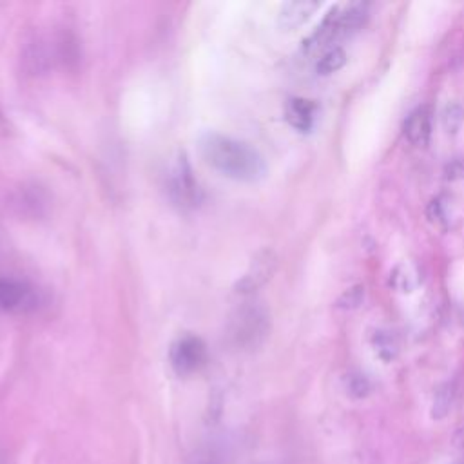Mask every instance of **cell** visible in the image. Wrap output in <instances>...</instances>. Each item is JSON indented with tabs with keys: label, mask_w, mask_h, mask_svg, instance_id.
Instances as JSON below:
<instances>
[{
	"label": "cell",
	"mask_w": 464,
	"mask_h": 464,
	"mask_svg": "<svg viewBox=\"0 0 464 464\" xmlns=\"http://www.w3.org/2000/svg\"><path fill=\"white\" fill-rule=\"evenodd\" d=\"M199 150L212 169L236 181L254 183L263 179L266 174L263 156L241 140L207 132L199 138Z\"/></svg>",
	"instance_id": "1"
},
{
	"label": "cell",
	"mask_w": 464,
	"mask_h": 464,
	"mask_svg": "<svg viewBox=\"0 0 464 464\" xmlns=\"http://www.w3.org/2000/svg\"><path fill=\"white\" fill-rule=\"evenodd\" d=\"M230 337L239 348H257L270 332V315L259 303L239 306L230 319Z\"/></svg>",
	"instance_id": "2"
},
{
	"label": "cell",
	"mask_w": 464,
	"mask_h": 464,
	"mask_svg": "<svg viewBox=\"0 0 464 464\" xmlns=\"http://www.w3.org/2000/svg\"><path fill=\"white\" fill-rule=\"evenodd\" d=\"M167 190L172 203L183 210H190L201 201V188L183 152H178L176 160L170 165V170L167 174Z\"/></svg>",
	"instance_id": "3"
},
{
	"label": "cell",
	"mask_w": 464,
	"mask_h": 464,
	"mask_svg": "<svg viewBox=\"0 0 464 464\" xmlns=\"http://www.w3.org/2000/svg\"><path fill=\"white\" fill-rule=\"evenodd\" d=\"M169 361L172 370L181 375H192L196 373L207 361V346L203 343L201 337L192 335V334H185L179 335L169 350Z\"/></svg>",
	"instance_id": "4"
},
{
	"label": "cell",
	"mask_w": 464,
	"mask_h": 464,
	"mask_svg": "<svg viewBox=\"0 0 464 464\" xmlns=\"http://www.w3.org/2000/svg\"><path fill=\"white\" fill-rule=\"evenodd\" d=\"M36 306L38 292L34 286L14 277L0 279V310L9 314H27L36 310Z\"/></svg>",
	"instance_id": "5"
},
{
	"label": "cell",
	"mask_w": 464,
	"mask_h": 464,
	"mask_svg": "<svg viewBox=\"0 0 464 464\" xmlns=\"http://www.w3.org/2000/svg\"><path fill=\"white\" fill-rule=\"evenodd\" d=\"M276 268H277V256L270 248L257 252L254 256V259L250 261L248 270L236 283V292H239V294L256 292L259 286H263L272 277Z\"/></svg>",
	"instance_id": "6"
},
{
	"label": "cell",
	"mask_w": 464,
	"mask_h": 464,
	"mask_svg": "<svg viewBox=\"0 0 464 464\" xmlns=\"http://www.w3.org/2000/svg\"><path fill=\"white\" fill-rule=\"evenodd\" d=\"M404 136L411 145L426 147L431 136V111L426 105L413 109L404 121Z\"/></svg>",
	"instance_id": "7"
},
{
	"label": "cell",
	"mask_w": 464,
	"mask_h": 464,
	"mask_svg": "<svg viewBox=\"0 0 464 464\" xmlns=\"http://www.w3.org/2000/svg\"><path fill=\"white\" fill-rule=\"evenodd\" d=\"M285 120L299 132H308L315 120V103L306 98H290L285 105Z\"/></svg>",
	"instance_id": "8"
},
{
	"label": "cell",
	"mask_w": 464,
	"mask_h": 464,
	"mask_svg": "<svg viewBox=\"0 0 464 464\" xmlns=\"http://www.w3.org/2000/svg\"><path fill=\"white\" fill-rule=\"evenodd\" d=\"M321 7V2L315 0H295L283 4L279 11V25L286 31H292L299 25H303L317 9Z\"/></svg>",
	"instance_id": "9"
},
{
	"label": "cell",
	"mask_w": 464,
	"mask_h": 464,
	"mask_svg": "<svg viewBox=\"0 0 464 464\" xmlns=\"http://www.w3.org/2000/svg\"><path fill=\"white\" fill-rule=\"evenodd\" d=\"M370 343H372V348H373L375 355L382 362H392L399 353L397 337L390 330H375L370 337Z\"/></svg>",
	"instance_id": "10"
},
{
	"label": "cell",
	"mask_w": 464,
	"mask_h": 464,
	"mask_svg": "<svg viewBox=\"0 0 464 464\" xmlns=\"http://www.w3.org/2000/svg\"><path fill=\"white\" fill-rule=\"evenodd\" d=\"M453 399H455V384H453L451 381L442 382V384L435 390V393H433L431 419H435V420L444 419V417L450 413V410H451Z\"/></svg>",
	"instance_id": "11"
},
{
	"label": "cell",
	"mask_w": 464,
	"mask_h": 464,
	"mask_svg": "<svg viewBox=\"0 0 464 464\" xmlns=\"http://www.w3.org/2000/svg\"><path fill=\"white\" fill-rule=\"evenodd\" d=\"M346 63V53L341 49V47H330L328 51H324L319 60H317V72L326 76V74H332L335 71H339L343 65Z\"/></svg>",
	"instance_id": "12"
},
{
	"label": "cell",
	"mask_w": 464,
	"mask_h": 464,
	"mask_svg": "<svg viewBox=\"0 0 464 464\" xmlns=\"http://www.w3.org/2000/svg\"><path fill=\"white\" fill-rule=\"evenodd\" d=\"M440 120H442V127L448 134H455L464 121V109L460 103L457 102H448L440 112Z\"/></svg>",
	"instance_id": "13"
},
{
	"label": "cell",
	"mask_w": 464,
	"mask_h": 464,
	"mask_svg": "<svg viewBox=\"0 0 464 464\" xmlns=\"http://www.w3.org/2000/svg\"><path fill=\"white\" fill-rule=\"evenodd\" d=\"M344 390L352 399H364L370 393L372 384L364 373L350 372L344 375Z\"/></svg>",
	"instance_id": "14"
},
{
	"label": "cell",
	"mask_w": 464,
	"mask_h": 464,
	"mask_svg": "<svg viewBox=\"0 0 464 464\" xmlns=\"http://www.w3.org/2000/svg\"><path fill=\"white\" fill-rule=\"evenodd\" d=\"M364 301V286L362 285H353L346 288L335 301V306L341 310H355L362 304Z\"/></svg>",
	"instance_id": "15"
},
{
	"label": "cell",
	"mask_w": 464,
	"mask_h": 464,
	"mask_svg": "<svg viewBox=\"0 0 464 464\" xmlns=\"http://www.w3.org/2000/svg\"><path fill=\"white\" fill-rule=\"evenodd\" d=\"M446 179H464V160H453L446 165Z\"/></svg>",
	"instance_id": "16"
},
{
	"label": "cell",
	"mask_w": 464,
	"mask_h": 464,
	"mask_svg": "<svg viewBox=\"0 0 464 464\" xmlns=\"http://www.w3.org/2000/svg\"><path fill=\"white\" fill-rule=\"evenodd\" d=\"M194 464H214V462H210V460H198V462H194Z\"/></svg>",
	"instance_id": "17"
},
{
	"label": "cell",
	"mask_w": 464,
	"mask_h": 464,
	"mask_svg": "<svg viewBox=\"0 0 464 464\" xmlns=\"http://www.w3.org/2000/svg\"><path fill=\"white\" fill-rule=\"evenodd\" d=\"M2 462H4V460H2V451H0V464H2Z\"/></svg>",
	"instance_id": "18"
}]
</instances>
